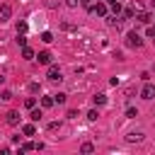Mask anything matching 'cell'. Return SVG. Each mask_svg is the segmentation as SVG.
Masks as SVG:
<instances>
[{
    "mask_svg": "<svg viewBox=\"0 0 155 155\" xmlns=\"http://www.w3.org/2000/svg\"><path fill=\"white\" fill-rule=\"evenodd\" d=\"M61 29H63V31H73V29H75V27H73V24H70V22H63V24H61Z\"/></svg>",
    "mask_w": 155,
    "mask_h": 155,
    "instance_id": "484cf974",
    "label": "cell"
},
{
    "mask_svg": "<svg viewBox=\"0 0 155 155\" xmlns=\"http://www.w3.org/2000/svg\"><path fill=\"white\" fill-rule=\"evenodd\" d=\"M133 15H136V10H133V7H126V10H124V17H126V19H131Z\"/></svg>",
    "mask_w": 155,
    "mask_h": 155,
    "instance_id": "603a6c76",
    "label": "cell"
},
{
    "mask_svg": "<svg viewBox=\"0 0 155 155\" xmlns=\"http://www.w3.org/2000/svg\"><path fill=\"white\" fill-rule=\"evenodd\" d=\"M65 99H68V94H65V92H58V94H53V102H56V104H65Z\"/></svg>",
    "mask_w": 155,
    "mask_h": 155,
    "instance_id": "5bb4252c",
    "label": "cell"
},
{
    "mask_svg": "<svg viewBox=\"0 0 155 155\" xmlns=\"http://www.w3.org/2000/svg\"><path fill=\"white\" fill-rule=\"evenodd\" d=\"M138 22H140V24H150V22H153V15H150V12H138Z\"/></svg>",
    "mask_w": 155,
    "mask_h": 155,
    "instance_id": "ba28073f",
    "label": "cell"
},
{
    "mask_svg": "<svg viewBox=\"0 0 155 155\" xmlns=\"http://www.w3.org/2000/svg\"><path fill=\"white\" fill-rule=\"evenodd\" d=\"M36 58H39V63H41V65H51V61H53L51 51H39V53H36Z\"/></svg>",
    "mask_w": 155,
    "mask_h": 155,
    "instance_id": "5b68a950",
    "label": "cell"
},
{
    "mask_svg": "<svg viewBox=\"0 0 155 155\" xmlns=\"http://www.w3.org/2000/svg\"><path fill=\"white\" fill-rule=\"evenodd\" d=\"M92 102H94L97 107H102V104H107V94H102V92H99V94H94V97H92Z\"/></svg>",
    "mask_w": 155,
    "mask_h": 155,
    "instance_id": "8fae6325",
    "label": "cell"
},
{
    "mask_svg": "<svg viewBox=\"0 0 155 155\" xmlns=\"http://www.w3.org/2000/svg\"><path fill=\"white\" fill-rule=\"evenodd\" d=\"M29 119H31L34 124H36V121H41V109H36V107H34V109H31V114H29Z\"/></svg>",
    "mask_w": 155,
    "mask_h": 155,
    "instance_id": "9a60e30c",
    "label": "cell"
},
{
    "mask_svg": "<svg viewBox=\"0 0 155 155\" xmlns=\"http://www.w3.org/2000/svg\"><path fill=\"white\" fill-rule=\"evenodd\" d=\"M111 15H121V5H119V0L111 2Z\"/></svg>",
    "mask_w": 155,
    "mask_h": 155,
    "instance_id": "ffe728a7",
    "label": "cell"
},
{
    "mask_svg": "<svg viewBox=\"0 0 155 155\" xmlns=\"http://www.w3.org/2000/svg\"><path fill=\"white\" fill-rule=\"evenodd\" d=\"M126 116H128V119H136V116H138V109L128 107V109H126Z\"/></svg>",
    "mask_w": 155,
    "mask_h": 155,
    "instance_id": "44dd1931",
    "label": "cell"
},
{
    "mask_svg": "<svg viewBox=\"0 0 155 155\" xmlns=\"http://www.w3.org/2000/svg\"><path fill=\"white\" fill-rule=\"evenodd\" d=\"M87 10L97 17H107V2H102V0H97V5H90Z\"/></svg>",
    "mask_w": 155,
    "mask_h": 155,
    "instance_id": "7a4b0ae2",
    "label": "cell"
},
{
    "mask_svg": "<svg viewBox=\"0 0 155 155\" xmlns=\"http://www.w3.org/2000/svg\"><path fill=\"white\" fill-rule=\"evenodd\" d=\"M140 97H143V99H155V85L145 80V85H143V90H140Z\"/></svg>",
    "mask_w": 155,
    "mask_h": 155,
    "instance_id": "3957f363",
    "label": "cell"
},
{
    "mask_svg": "<svg viewBox=\"0 0 155 155\" xmlns=\"http://www.w3.org/2000/svg\"><path fill=\"white\" fill-rule=\"evenodd\" d=\"M17 44H19V46H27V36H24V34H17Z\"/></svg>",
    "mask_w": 155,
    "mask_h": 155,
    "instance_id": "4316f807",
    "label": "cell"
},
{
    "mask_svg": "<svg viewBox=\"0 0 155 155\" xmlns=\"http://www.w3.org/2000/svg\"><path fill=\"white\" fill-rule=\"evenodd\" d=\"M97 116H99V111H97V109H92V111L87 114V119H90V121H97Z\"/></svg>",
    "mask_w": 155,
    "mask_h": 155,
    "instance_id": "83f0119b",
    "label": "cell"
},
{
    "mask_svg": "<svg viewBox=\"0 0 155 155\" xmlns=\"http://www.w3.org/2000/svg\"><path fill=\"white\" fill-rule=\"evenodd\" d=\"M22 133H24V136H34V133H36L34 121H31V124H24V126H22Z\"/></svg>",
    "mask_w": 155,
    "mask_h": 155,
    "instance_id": "9c48e42d",
    "label": "cell"
},
{
    "mask_svg": "<svg viewBox=\"0 0 155 155\" xmlns=\"http://www.w3.org/2000/svg\"><path fill=\"white\" fill-rule=\"evenodd\" d=\"M22 56H24L27 61H31V58H36V53H34V48H29V46H22Z\"/></svg>",
    "mask_w": 155,
    "mask_h": 155,
    "instance_id": "30bf717a",
    "label": "cell"
},
{
    "mask_svg": "<svg viewBox=\"0 0 155 155\" xmlns=\"http://www.w3.org/2000/svg\"><path fill=\"white\" fill-rule=\"evenodd\" d=\"M0 99H2V102H10V99H12V92H10V90H5V92L0 94Z\"/></svg>",
    "mask_w": 155,
    "mask_h": 155,
    "instance_id": "cb8c5ba5",
    "label": "cell"
},
{
    "mask_svg": "<svg viewBox=\"0 0 155 155\" xmlns=\"http://www.w3.org/2000/svg\"><path fill=\"white\" fill-rule=\"evenodd\" d=\"M24 107H27V109H34V107H36V99H34V97H27V99H24Z\"/></svg>",
    "mask_w": 155,
    "mask_h": 155,
    "instance_id": "d6986e66",
    "label": "cell"
},
{
    "mask_svg": "<svg viewBox=\"0 0 155 155\" xmlns=\"http://www.w3.org/2000/svg\"><path fill=\"white\" fill-rule=\"evenodd\" d=\"M58 128H61L58 121H51V124H48V131H58Z\"/></svg>",
    "mask_w": 155,
    "mask_h": 155,
    "instance_id": "f1b7e54d",
    "label": "cell"
},
{
    "mask_svg": "<svg viewBox=\"0 0 155 155\" xmlns=\"http://www.w3.org/2000/svg\"><path fill=\"white\" fill-rule=\"evenodd\" d=\"M80 5H82V7H90V5H92V0H80Z\"/></svg>",
    "mask_w": 155,
    "mask_h": 155,
    "instance_id": "1f68e13d",
    "label": "cell"
},
{
    "mask_svg": "<svg viewBox=\"0 0 155 155\" xmlns=\"http://www.w3.org/2000/svg\"><path fill=\"white\" fill-rule=\"evenodd\" d=\"M126 46H131V48H140V46H143L140 34H138V31H128V34H126Z\"/></svg>",
    "mask_w": 155,
    "mask_h": 155,
    "instance_id": "6da1fadb",
    "label": "cell"
},
{
    "mask_svg": "<svg viewBox=\"0 0 155 155\" xmlns=\"http://www.w3.org/2000/svg\"><path fill=\"white\" fill-rule=\"evenodd\" d=\"M41 41H44V44H51V41H53V34H51V31H44V34H41Z\"/></svg>",
    "mask_w": 155,
    "mask_h": 155,
    "instance_id": "e0dca14e",
    "label": "cell"
},
{
    "mask_svg": "<svg viewBox=\"0 0 155 155\" xmlns=\"http://www.w3.org/2000/svg\"><path fill=\"white\" fill-rule=\"evenodd\" d=\"M12 17V5H0V22H7Z\"/></svg>",
    "mask_w": 155,
    "mask_h": 155,
    "instance_id": "52a82bcc",
    "label": "cell"
},
{
    "mask_svg": "<svg viewBox=\"0 0 155 155\" xmlns=\"http://www.w3.org/2000/svg\"><path fill=\"white\" fill-rule=\"evenodd\" d=\"M27 90H29L31 94H36V92H39L41 87H39V82H29V85H27Z\"/></svg>",
    "mask_w": 155,
    "mask_h": 155,
    "instance_id": "ac0fdd59",
    "label": "cell"
},
{
    "mask_svg": "<svg viewBox=\"0 0 155 155\" xmlns=\"http://www.w3.org/2000/svg\"><path fill=\"white\" fill-rule=\"evenodd\" d=\"M5 121H7L10 126H17V124H19V111H15V109H10V111L5 114Z\"/></svg>",
    "mask_w": 155,
    "mask_h": 155,
    "instance_id": "8992f818",
    "label": "cell"
},
{
    "mask_svg": "<svg viewBox=\"0 0 155 155\" xmlns=\"http://www.w3.org/2000/svg\"><path fill=\"white\" fill-rule=\"evenodd\" d=\"M126 140H128V143H140V140H143V133H128Z\"/></svg>",
    "mask_w": 155,
    "mask_h": 155,
    "instance_id": "4fadbf2b",
    "label": "cell"
},
{
    "mask_svg": "<svg viewBox=\"0 0 155 155\" xmlns=\"http://www.w3.org/2000/svg\"><path fill=\"white\" fill-rule=\"evenodd\" d=\"M56 102H53V94H48V97H41V107L44 109H48V107H53Z\"/></svg>",
    "mask_w": 155,
    "mask_h": 155,
    "instance_id": "7c38bea8",
    "label": "cell"
},
{
    "mask_svg": "<svg viewBox=\"0 0 155 155\" xmlns=\"http://www.w3.org/2000/svg\"><path fill=\"white\" fill-rule=\"evenodd\" d=\"M46 78H48V80H53V82L63 80V75H61V68H58V65H48V73H46Z\"/></svg>",
    "mask_w": 155,
    "mask_h": 155,
    "instance_id": "277c9868",
    "label": "cell"
},
{
    "mask_svg": "<svg viewBox=\"0 0 155 155\" xmlns=\"http://www.w3.org/2000/svg\"><path fill=\"white\" fill-rule=\"evenodd\" d=\"M78 2H80V0H65V5H68V7H78Z\"/></svg>",
    "mask_w": 155,
    "mask_h": 155,
    "instance_id": "4dcf8cb0",
    "label": "cell"
},
{
    "mask_svg": "<svg viewBox=\"0 0 155 155\" xmlns=\"http://www.w3.org/2000/svg\"><path fill=\"white\" fill-rule=\"evenodd\" d=\"M2 82H5V78H2V75H0V85H2Z\"/></svg>",
    "mask_w": 155,
    "mask_h": 155,
    "instance_id": "d6a6232c",
    "label": "cell"
},
{
    "mask_svg": "<svg viewBox=\"0 0 155 155\" xmlns=\"http://www.w3.org/2000/svg\"><path fill=\"white\" fill-rule=\"evenodd\" d=\"M148 36H153V39H155V24H148Z\"/></svg>",
    "mask_w": 155,
    "mask_h": 155,
    "instance_id": "f546056e",
    "label": "cell"
},
{
    "mask_svg": "<svg viewBox=\"0 0 155 155\" xmlns=\"http://www.w3.org/2000/svg\"><path fill=\"white\" fill-rule=\"evenodd\" d=\"M24 31H27V22H19L17 24V34H24Z\"/></svg>",
    "mask_w": 155,
    "mask_h": 155,
    "instance_id": "d4e9b609",
    "label": "cell"
},
{
    "mask_svg": "<svg viewBox=\"0 0 155 155\" xmlns=\"http://www.w3.org/2000/svg\"><path fill=\"white\" fill-rule=\"evenodd\" d=\"M27 150H36V143H22L19 145V153H27Z\"/></svg>",
    "mask_w": 155,
    "mask_h": 155,
    "instance_id": "2e32d148",
    "label": "cell"
},
{
    "mask_svg": "<svg viewBox=\"0 0 155 155\" xmlns=\"http://www.w3.org/2000/svg\"><path fill=\"white\" fill-rule=\"evenodd\" d=\"M80 150H82V153H92V150H94V145H92V143H82V145H80Z\"/></svg>",
    "mask_w": 155,
    "mask_h": 155,
    "instance_id": "7402d4cb",
    "label": "cell"
}]
</instances>
